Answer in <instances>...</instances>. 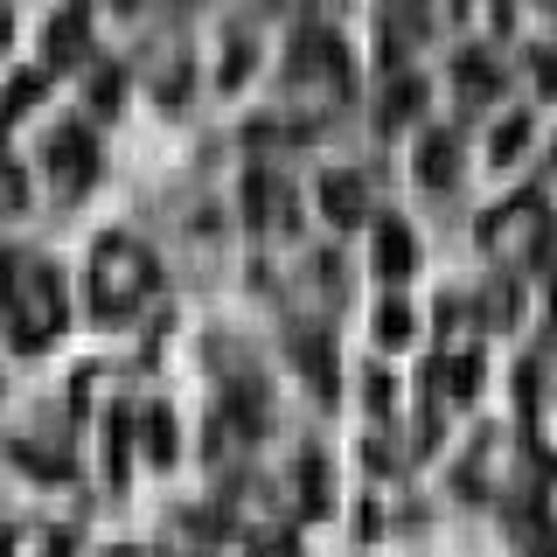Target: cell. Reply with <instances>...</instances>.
Returning <instances> with one entry per match:
<instances>
[{
    "label": "cell",
    "instance_id": "obj_1",
    "mask_svg": "<svg viewBox=\"0 0 557 557\" xmlns=\"http://www.w3.org/2000/svg\"><path fill=\"white\" fill-rule=\"evenodd\" d=\"M544 237H550V216H544V202H536V196H516L509 209L487 216V244H495L502 258H536V251H544Z\"/></svg>",
    "mask_w": 557,
    "mask_h": 557
},
{
    "label": "cell",
    "instance_id": "obj_2",
    "mask_svg": "<svg viewBox=\"0 0 557 557\" xmlns=\"http://www.w3.org/2000/svg\"><path fill=\"white\" fill-rule=\"evenodd\" d=\"M411 258H418V244H411L405 231H397V223H383V244H376V265L391 272V278H405V272H411Z\"/></svg>",
    "mask_w": 557,
    "mask_h": 557
},
{
    "label": "cell",
    "instance_id": "obj_3",
    "mask_svg": "<svg viewBox=\"0 0 557 557\" xmlns=\"http://www.w3.org/2000/svg\"><path fill=\"white\" fill-rule=\"evenodd\" d=\"M327 209H335L342 223H356V216H362V188H356V174H327Z\"/></svg>",
    "mask_w": 557,
    "mask_h": 557
},
{
    "label": "cell",
    "instance_id": "obj_4",
    "mask_svg": "<svg viewBox=\"0 0 557 557\" xmlns=\"http://www.w3.org/2000/svg\"><path fill=\"white\" fill-rule=\"evenodd\" d=\"M495 84H502L495 57H460V91H495Z\"/></svg>",
    "mask_w": 557,
    "mask_h": 557
},
{
    "label": "cell",
    "instance_id": "obj_5",
    "mask_svg": "<svg viewBox=\"0 0 557 557\" xmlns=\"http://www.w3.org/2000/svg\"><path fill=\"white\" fill-rule=\"evenodd\" d=\"M516 147H530V119H502V133H495V161H516Z\"/></svg>",
    "mask_w": 557,
    "mask_h": 557
},
{
    "label": "cell",
    "instance_id": "obj_6",
    "mask_svg": "<svg viewBox=\"0 0 557 557\" xmlns=\"http://www.w3.org/2000/svg\"><path fill=\"white\" fill-rule=\"evenodd\" d=\"M425 174H432V182L453 174V139H425Z\"/></svg>",
    "mask_w": 557,
    "mask_h": 557
},
{
    "label": "cell",
    "instance_id": "obj_7",
    "mask_svg": "<svg viewBox=\"0 0 557 557\" xmlns=\"http://www.w3.org/2000/svg\"><path fill=\"white\" fill-rule=\"evenodd\" d=\"M544 557H557V544H550V550H544Z\"/></svg>",
    "mask_w": 557,
    "mask_h": 557
}]
</instances>
